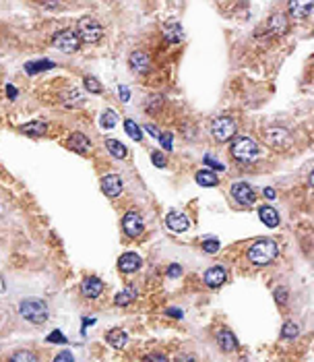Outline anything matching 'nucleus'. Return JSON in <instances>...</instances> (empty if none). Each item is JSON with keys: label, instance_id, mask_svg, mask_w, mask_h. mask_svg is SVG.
<instances>
[{"label": "nucleus", "instance_id": "c756f323", "mask_svg": "<svg viewBox=\"0 0 314 362\" xmlns=\"http://www.w3.org/2000/svg\"><path fill=\"white\" fill-rule=\"evenodd\" d=\"M62 102L66 106H78L83 102V98H81V93H78V89H68V91L62 93Z\"/></svg>", "mask_w": 314, "mask_h": 362}, {"label": "nucleus", "instance_id": "412c9836", "mask_svg": "<svg viewBox=\"0 0 314 362\" xmlns=\"http://www.w3.org/2000/svg\"><path fill=\"white\" fill-rule=\"evenodd\" d=\"M106 341L112 346V348H124L126 346V341H128V335L122 331V329H110L108 333H106Z\"/></svg>", "mask_w": 314, "mask_h": 362}, {"label": "nucleus", "instance_id": "de8ad7c7", "mask_svg": "<svg viewBox=\"0 0 314 362\" xmlns=\"http://www.w3.org/2000/svg\"><path fill=\"white\" fill-rule=\"evenodd\" d=\"M145 130H147L149 135H153V137H160V132H157V128H155L153 124H147V126H145Z\"/></svg>", "mask_w": 314, "mask_h": 362}, {"label": "nucleus", "instance_id": "c03bdc74", "mask_svg": "<svg viewBox=\"0 0 314 362\" xmlns=\"http://www.w3.org/2000/svg\"><path fill=\"white\" fill-rule=\"evenodd\" d=\"M205 164H209L211 168H217V170H223V168H225L223 164H219V162H215V160H211L209 156H205Z\"/></svg>", "mask_w": 314, "mask_h": 362}, {"label": "nucleus", "instance_id": "6e6552de", "mask_svg": "<svg viewBox=\"0 0 314 362\" xmlns=\"http://www.w3.org/2000/svg\"><path fill=\"white\" fill-rule=\"evenodd\" d=\"M122 230H124L126 236H130V238L141 236L143 230H145V222H143L141 213H136V211H128V213L122 217Z\"/></svg>", "mask_w": 314, "mask_h": 362}, {"label": "nucleus", "instance_id": "7c9ffc66", "mask_svg": "<svg viewBox=\"0 0 314 362\" xmlns=\"http://www.w3.org/2000/svg\"><path fill=\"white\" fill-rule=\"evenodd\" d=\"M100 124H102L104 128H114V126L118 124V114H116L114 110H106V112L102 114V118H100Z\"/></svg>", "mask_w": 314, "mask_h": 362}, {"label": "nucleus", "instance_id": "ddd939ff", "mask_svg": "<svg viewBox=\"0 0 314 362\" xmlns=\"http://www.w3.org/2000/svg\"><path fill=\"white\" fill-rule=\"evenodd\" d=\"M203 279H205V283H207L209 288H219V285H223V283H225L227 273H225V269H223V267H209V269L205 271Z\"/></svg>", "mask_w": 314, "mask_h": 362}, {"label": "nucleus", "instance_id": "6ab92c4d", "mask_svg": "<svg viewBox=\"0 0 314 362\" xmlns=\"http://www.w3.org/2000/svg\"><path fill=\"white\" fill-rule=\"evenodd\" d=\"M164 37H166V42H170V44H178V42H182V37H184L182 25L176 23V21L168 23V25L164 27Z\"/></svg>", "mask_w": 314, "mask_h": 362}, {"label": "nucleus", "instance_id": "5701e85b", "mask_svg": "<svg viewBox=\"0 0 314 362\" xmlns=\"http://www.w3.org/2000/svg\"><path fill=\"white\" fill-rule=\"evenodd\" d=\"M134 296H136V290H134V288H124L120 294H116L114 304H116V307H128V304L134 300Z\"/></svg>", "mask_w": 314, "mask_h": 362}, {"label": "nucleus", "instance_id": "f03ea898", "mask_svg": "<svg viewBox=\"0 0 314 362\" xmlns=\"http://www.w3.org/2000/svg\"><path fill=\"white\" fill-rule=\"evenodd\" d=\"M277 255H279V246L273 240H257L248 249V259L254 265H269L271 261H275Z\"/></svg>", "mask_w": 314, "mask_h": 362}, {"label": "nucleus", "instance_id": "c85d7f7f", "mask_svg": "<svg viewBox=\"0 0 314 362\" xmlns=\"http://www.w3.org/2000/svg\"><path fill=\"white\" fill-rule=\"evenodd\" d=\"M9 362H40V358L29 350H19L9 358Z\"/></svg>", "mask_w": 314, "mask_h": 362}, {"label": "nucleus", "instance_id": "bb28decb", "mask_svg": "<svg viewBox=\"0 0 314 362\" xmlns=\"http://www.w3.org/2000/svg\"><path fill=\"white\" fill-rule=\"evenodd\" d=\"M21 130H23L25 135H35V137H40V135H44V132L48 130V124H46V122H29V124H23Z\"/></svg>", "mask_w": 314, "mask_h": 362}, {"label": "nucleus", "instance_id": "0eeeda50", "mask_svg": "<svg viewBox=\"0 0 314 362\" xmlns=\"http://www.w3.org/2000/svg\"><path fill=\"white\" fill-rule=\"evenodd\" d=\"M211 135H213L217 141H221V143L229 141V139L235 135V120L229 118V116H219V118H215L213 124H211Z\"/></svg>", "mask_w": 314, "mask_h": 362}, {"label": "nucleus", "instance_id": "cd10ccee", "mask_svg": "<svg viewBox=\"0 0 314 362\" xmlns=\"http://www.w3.org/2000/svg\"><path fill=\"white\" fill-rule=\"evenodd\" d=\"M124 130H126V135L132 139V141H141L143 139V130H141V126L134 122V120H124Z\"/></svg>", "mask_w": 314, "mask_h": 362}, {"label": "nucleus", "instance_id": "f8f14e48", "mask_svg": "<svg viewBox=\"0 0 314 362\" xmlns=\"http://www.w3.org/2000/svg\"><path fill=\"white\" fill-rule=\"evenodd\" d=\"M141 265H143V261H141V257L136 253H124L118 259V269L122 273H134V271L141 269Z\"/></svg>", "mask_w": 314, "mask_h": 362}, {"label": "nucleus", "instance_id": "9d476101", "mask_svg": "<svg viewBox=\"0 0 314 362\" xmlns=\"http://www.w3.org/2000/svg\"><path fill=\"white\" fill-rule=\"evenodd\" d=\"M81 292H83L85 298L95 300V298H100L102 292H104V281H102L100 277H93V275H91V277L83 279V283H81Z\"/></svg>", "mask_w": 314, "mask_h": 362}, {"label": "nucleus", "instance_id": "a878e982", "mask_svg": "<svg viewBox=\"0 0 314 362\" xmlns=\"http://www.w3.org/2000/svg\"><path fill=\"white\" fill-rule=\"evenodd\" d=\"M50 68H54V62H52V60H37V62H27V64H25L27 75H35V72L50 70Z\"/></svg>", "mask_w": 314, "mask_h": 362}, {"label": "nucleus", "instance_id": "f3484780", "mask_svg": "<svg viewBox=\"0 0 314 362\" xmlns=\"http://www.w3.org/2000/svg\"><path fill=\"white\" fill-rule=\"evenodd\" d=\"M217 344H219V348L223 352H233L235 348H238V339H235V335L229 329L217 331Z\"/></svg>", "mask_w": 314, "mask_h": 362}, {"label": "nucleus", "instance_id": "20e7f679", "mask_svg": "<svg viewBox=\"0 0 314 362\" xmlns=\"http://www.w3.org/2000/svg\"><path fill=\"white\" fill-rule=\"evenodd\" d=\"M19 313L25 321H29L33 325H40L48 319V307L42 300H23L19 307Z\"/></svg>", "mask_w": 314, "mask_h": 362}, {"label": "nucleus", "instance_id": "c9c22d12", "mask_svg": "<svg viewBox=\"0 0 314 362\" xmlns=\"http://www.w3.org/2000/svg\"><path fill=\"white\" fill-rule=\"evenodd\" d=\"M52 362H74V358H72V354L68 350H62L60 354H56V358Z\"/></svg>", "mask_w": 314, "mask_h": 362}, {"label": "nucleus", "instance_id": "7ed1b4c3", "mask_svg": "<svg viewBox=\"0 0 314 362\" xmlns=\"http://www.w3.org/2000/svg\"><path fill=\"white\" fill-rule=\"evenodd\" d=\"M76 35L85 44H95L104 35V27L93 19V17H83L76 23Z\"/></svg>", "mask_w": 314, "mask_h": 362}, {"label": "nucleus", "instance_id": "f257e3e1", "mask_svg": "<svg viewBox=\"0 0 314 362\" xmlns=\"http://www.w3.org/2000/svg\"><path fill=\"white\" fill-rule=\"evenodd\" d=\"M231 156L242 162V164H252L261 158V147L248 137H240V139H235L233 145H231Z\"/></svg>", "mask_w": 314, "mask_h": 362}, {"label": "nucleus", "instance_id": "4c0bfd02", "mask_svg": "<svg viewBox=\"0 0 314 362\" xmlns=\"http://www.w3.org/2000/svg\"><path fill=\"white\" fill-rule=\"evenodd\" d=\"M157 139L162 141V145L166 147V151H170V149H172V135H170V132H164V135H160Z\"/></svg>", "mask_w": 314, "mask_h": 362}, {"label": "nucleus", "instance_id": "39448f33", "mask_svg": "<svg viewBox=\"0 0 314 362\" xmlns=\"http://www.w3.org/2000/svg\"><path fill=\"white\" fill-rule=\"evenodd\" d=\"M263 137H265V143L271 145L275 149H287L293 145V137L287 128L283 126H269L263 130Z\"/></svg>", "mask_w": 314, "mask_h": 362}, {"label": "nucleus", "instance_id": "2eb2a0df", "mask_svg": "<svg viewBox=\"0 0 314 362\" xmlns=\"http://www.w3.org/2000/svg\"><path fill=\"white\" fill-rule=\"evenodd\" d=\"M166 224H168V228H170V230H174V232H186V230H188V226H190L188 217H186L184 213H178V211L168 213V217H166Z\"/></svg>", "mask_w": 314, "mask_h": 362}, {"label": "nucleus", "instance_id": "a18cd8bd", "mask_svg": "<svg viewBox=\"0 0 314 362\" xmlns=\"http://www.w3.org/2000/svg\"><path fill=\"white\" fill-rule=\"evenodd\" d=\"M7 96H9V100H17V89L13 85H7Z\"/></svg>", "mask_w": 314, "mask_h": 362}, {"label": "nucleus", "instance_id": "49530a36", "mask_svg": "<svg viewBox=\"0 0 314 362\" xmlns=\"http://www.w3.org/2000/svg\"><path fill=\"white\" fill-rule=\"evenodd\" d=\"M263 195H265V197H267L269 201H273V199H275V188H271V186H267V188L263 190Z\"/></svg>", "mask_w": 314, "mask_h": 362}, {"label": "nucleus", "instance_id": "e433bc0d", "mask_svg": "<svg viewBox=\"0 0 314 362\" xmlns=\"http://www.w3.org/2000/svg\"><path fill=\"white\" fill-rule=\"evenodd\" d=\"M275 300L281 302V304L287 302V288H277V290H275Z\"/></svg>", "mask_w": 314, "mask_h": 362}, {"label": "nucleus", "instance_id": "ea45409f", "mask_svg": "<svg viewBox=\"0 0 314 362\" xmlns=\"http://www.w3.org/2000/svg\"><path fill=\"white\" fill-rule=\"evenodd\" d=\"M178 275H182V267H180L178 263L170 265V267H168V277H172V279H174V277H178Z\"/></svg>", "mask_w": 314, "mask_h": 362}, {"label": "nucleus", "instance_id": "393cba45", "mask_svg": "<svg viewBox=\"0 0 314 362\" xmlns=\"http://www.w3.org/2000/svg\"><path fill=\"white\" fill-rule=\"evenodd\" d=\"M106 147H108V151L114 156V158H118V160H124L126 158V147L120 143V141H116V139H108L106 141Z\"/></svg>", "mask_w": 314, "mask_h": 362}, {"label": "nucleus", "instance_id": "58836bf2", "mask_svg": "<svg viewBox=\"0 0 314 362\" xmlns=\"http://www.w3.org/2000/svg\"><path fill=\"white\" fill-rule=\"evenodd\" d=\"M48 341H56V344H66V337L56 329V331H52L50 335H48Z\"/></svg>", "mask_w": 314, "mask_h": 362}, {"label": "nucleus", "instance_id": "8fccbe9b", "mask_svg": "<svg viewBox=\"0 0 314 362\" xmlns=\"http://www.w3.org/2000/svg\"><path fill=\"white\" fill-rule=\"evenodd\" d=\"M60 5H56V3H44V9H58Z\"/></svg>", "mask_w": 314, "mask_h": 362}, {"label": "nucleus", "instance_id": "423d86ee", "mask_svg": "<svg viewBox=\"0 0 314 362\" xmlns=\"http://www.w3.org/2000/svg\"><path fill=\"white\" fill-rule=\"evenodd\" d=\"M52 44H54V48H58L60 52H66V54H74L81 48V40H78L76 31H72V29H60L54 35Z\"/></svg>", "mask_w": 314, "mask_h": 362}, {"label": "nucleus", "instance_id": "72a5a7b5", "mask_svg": "<svg viewBox=\"0 0 314 362\" xmlns=\"http://www.w3.org/2000/svg\"><path fill=\"white\" fill-rule=\"evenodd\" d=\"M203 251L207 253V255H213V253H217L219 251V240L217 238H207V240H203Z\"/></svg>", "mask_w": 314, "mask_h": 362}, {"label": "nucleus", "instance_id": "473e14b6", "mask_svg": "<svg viewBox=\"0 0 314 362\" xmlns=\"http://www.w3.org/2000/svg\"><path fill=\"white\" fill-rule=\"evenodd\" d=\"M83 85H85V89L91 91V93H102V91H104L102 83H100L95 77H85V79H83Z\"/></svg>", "mask_w": 314, "mask_h": 362}, {"label": "nucleus", "instance_id": "9b49d317", "mask_svg": "<svg viewBox=\"0 0 314 362\" xmlns=\"http://www.w3.org/2000/svg\"><path fill=\"white\" fill-rule=\"evenodd\" d=\"M102 190H104V195L110 197V199L120 197V193H122V180H120V176H118V174H108V176H104V178H102Z\"/></svg>", "mask_w": 314, "mask_h": 362}, {"label": "nucleus", "instance_id": "79ce46f5", "mask_svg": "<svg viewBox=\"0 0 314 362\" xmlns=\"http://www.w3.org/2000/svg\"><path fill=\"white\" fill-rule=\"evenodd\" d=\"M118 93H120V100H122V102H128V100H130V91H128V87L120 85V87H118Z\"/></svg>", "mask_w": 314, "mask_h": 362}, {"label": "nucleus", "instance_id": "dca6fc26", "mask_svg": "<svg viewBox=\"0 0 314 362\" xmlns=\"http://www.w3.org/2000/svg\"><path fill=\"white\" fill-rule=\"evenodd\" d=\"M267 27H269V31H273V33H277V35H283V33H287L289 23H287V17H285L283 13H273V15L269 17Z\"/></svg>", "mask_w": 314, "mask_h": 362}, {"label": "nucleus", "instance_id": "37998d69", "mask_svg": "<svg viewBox=\"0 0 314 362\" xmlns=\"http://www.w3.org/2000/svg\"><path fill=\"white\" fill-rule=\"evenodd\" d=\"M166 315H170V317H174V319H182V317H184V313H182L180 309H166Z\"/></svg>", "mask_w": 314, "mask_h": 362}, {"label": "nucleus", "instance_id": "f704fd0d", "mask_svg": "<svg viewBox=\"0 0 314 362\" xmlns=\"http://www.w3.org/2000/svg\"><path fill=\"white\" fill-rule=\"evenodd\" d=\"M151 160H153V164H155L157 168H164V166H166V156H164L162 151H153V154H151Z\"/></svg>", "mask_w": 314, "mask_h": 362}, {"label": "nucleus", "instance_id": "1a4fd4ad", "mask_svg": "<svg viewBox=\"0 0 314 362\" xmlns=\"http://www.w3.org/2000/svg\"><path fill=\"white\" fill-rule=\"evenodd\" d=\"M231 197H233L235 203H240V205H252L257 201V195H254L252 186H248L246 182L233 184L231 186Z\"/></svg>", "mask_w": 314, "mask_h": 362}, {"label": "nucleus", "instance_id": "a19ab883", "mask_svg": "<svg viewBox=\"0 0 314 362\" xmlns=\"http://www.w3.org/2000/svg\"><path fill=\"white\" fill-rule=\"evenodd\" d=\"M145 362H168V358L164 354H147Z\"/></svg>", "mask_w": 314, "mask_h": 362}, {"label": "nucleus", "instance_id": "b1692460", "mask_svg": "<svg viewBox=\"0 0 314 362\" xmlns=\"http://www.w3.org/2000/svg\"><path fill=\"white\" fill-rule=\"evenodd\" d=\"M314 7V3L312 0H308V3H289V11H291V15L293 17H300V19H304L308 13H310V9Z\"/></svg>", "mask_w": 314, "mask_h": 362}, {"label": "nucleus", "instance_id": "4be33fe9", "mask_svg": "<svg viewBox=\"0 0 314 362\" xmlns=\"http://www.w3.org/2000/svg\"><path fill=\"white\" fill-rule=\"evenodd\" d=\"M194 178H197V182H199L201 186H207V188H209V186H217V184H219V178H217L211 170H199Z\"/></svg>", "mask_w": 314, "mask_h": 362}, {"label": "nucleus", "instance_id": "2f4dec72", "mask_svg": "<svg viewBox=\"0 0 314 362\" xmlns=\"http://www.w3.org/2000/svg\"><path fill=\"white\" fill-rule=\"evenodd\" d=\"M298 333H300V327H298V323H293V321H287V323L283 325V329H281V335L287 337V339L298 337Z\"/></svg>", "mask_w": 314, "mask_h": 362}, {"label": "nucleus", "instance_id": "a211bd4d", "mask_svg": "<svg viewBox=\"0 0 314 362\" xmlns=\"http://www.w3.org/2000/svg\"><path fill=\"white\" fill-rule=\"evenodd\" d=\"M130 66H132V70H136V72H141V75H145V72L149 70V66H151V60H149V56L143 54V52H132V54H130Z\"/></svg>", "mask_w": 314, "mask_h": 362}, {"label": "nucleus", "instance_id": "aec40b11", "mask_svg": "<svg viewBox=\"0 0 314 362\" xmlns=\"http://www.w3.org/2000/svg\"><path fill=\"white\" fill-rule=\"evenodd\" d=\"M259 217H261V222L265 226H269V228H277L279 226V213L273 207H261Z\"/></svg>", "mask_w": 314, "mask_h": 362}, {"label": "nucleus", "instance_id": "09e8293b", "mask_svg": "<svg viewBox=\"0 0 314 362\" xmlns=\"http://www.w3.org/2000/svg\"><path fill=\"white\" fill-rule=\"evenodd\" d=\"M176 362H194V358L192 356H188V354H184V356H178V360Z\"/></svg>", "mask_w": 314, "mask_h": 362}, {"label": "nucleus", "instance_id": "4468645a", "mask_svg": "<svg viewBox=\"0 0 314 362\" xmlns=\"http://www.w3.org/2000/svg\"><path fill=\"white\" fill-rule=\"evenodd\" d=\"M68 147H70L72 151H76V154H89L91 141H89L83 132H72V135L68 137Z\"/></svg>", "mask_w": 314, "mask_h": 362}]
</instances>
